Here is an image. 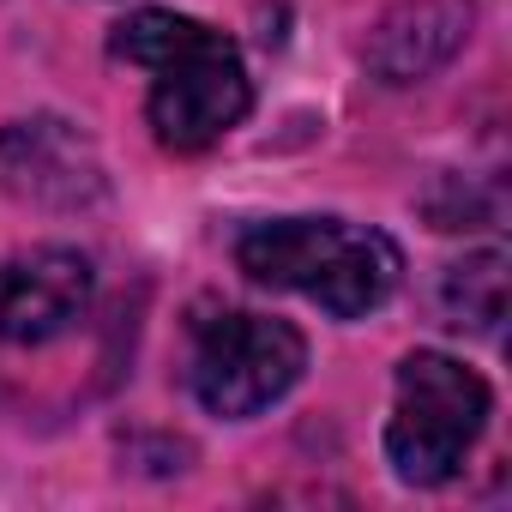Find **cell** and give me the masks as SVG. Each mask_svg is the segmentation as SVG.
Wrapping results in <instances>:
<instances>
[{"mask_svg": "<svg viewBox=\"0 0 512 512\" xmlns=\"http://www.w3.org/2000/svg\"><path fill=\"white\" fill-rule=\"evenodd\" d=\"M302 368H308L302 332L272 314L223 308L193 326V398L223 422L272 410L302 380Z\"/></svg>", "mask_w": 512, "mask_h": 512, "instance_id": "cell-4", "label": "cell"}, {"mask_svg": "<svg viewBox=\"0 0 512 512\" xmlns=\"http://www.w3.org/2000/svg\"><path fill=\"white\" fill-rule=\"evenodd\" d=\"M470 0H404L392 7L374 37H368V67L386 79V85H416L428 73H440L464 37H470Z\"/></svg>", "mask_w": 512, "mask_h": 512, "instance_id": "cell-7", "label": "cell"}, {"mask_svg": "<svg viewBox=\"0 0 512 512\" xmlns=\"http://www.w3.org/2000/svg\"><path fill=\"white\" fill-rule=\"evenodd\" d=\"M0 187L37 211H91L109 193V169L67 115H25L0 133Z\"/></svg>", "mask_w": 512, "mask_h": 512, "instance_id": "cell-5", "label": "cell"}, {"mask_svg": "<svg viewBox=\"0 0 512 512\" xmlns=\"http://www.w3.org/2000/svg\"><path fill=\"white\" fill-rule=\"evenodd\" d=\"M115 55L151 73V133L169 151H205L253 109L247 67L235 43L187 13H133L115 25Z\"/></svg>", "mask_w": 512, "mask_h": 512, "instance_id": "cell-1", "label": "cell"}, {"mask_svg": "<svg viewBox=\"0 0 512 512\" xmlns=\"http://www.w3.org/2000/svg\"><path fill=\"white\" fill-rule=\"evenodd\" d=\"M440 302H446L452 326L494 332L500 314H506V253H470L464 266H452Z\"/></svg>", "mask_w": 512, "mask_h": 512, "instance_id": "cell-8", "label": "cell"}, {"mask_svg": "<svg viewBox=\"0 0 512 512\" xmlns=\"http://www.w3.org/2000/svg\"><path fill=\"white\" fill-rule=\"evenodd\" d=\"M235 266L253 284L296 290L332 320H362L398 290V247L380 229L344 217H272L235 241Z\"/></svg>", "mask_w": 512, "mask_h": 512, "instance_id": "cell-2", "label": "cell"}, {"mask_svg": "<svg viewBox=\"0 0 512 512\" xmlns=\"http://www.w3.org/2000/svg\"><path fill=\"white\" fill-rule=\"evenodd\" d=\"M91 260L73 247H31L0 266V338L49 344L73 332L91 308Z\"/></svg>", "mask_w": 512, "mask_h": 512, "instance_id": "cell-6", "label": "cell"}, {"mask_svg": "<svg viewBox=\"0 0 512 512\" xmlns=\"http://www.w3.org/2000/svg\"><path fill=\"white\" fill-rule=\"evenodd\" d=\"M488 380L440 350H416L398 362L392 380V422H386V458L398 470V482L416 488H440L458 476V464L470 458V446L488 428Z\"/></svg>", "mask_w": 512, "mask_h": 512, "instance_id": "cell-3", "label": "cell"}]
</instances>
